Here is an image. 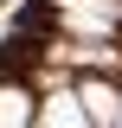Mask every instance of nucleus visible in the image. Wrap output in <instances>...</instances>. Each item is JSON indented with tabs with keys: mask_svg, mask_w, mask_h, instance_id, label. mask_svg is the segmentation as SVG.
Returning <instances> with one entry per match:
<instances>
[{
	"mask_svg": "<svg viewBox=\"0 0 122 128\" xmlns=\"http://www.w3.org/2000/svg\"><path fill=\"white\" fill-rule=\"evenodd\" d=\"M122 19V0H71L64 6V26L71 32H109Z\"/></svg>",
	"mask_w": 122,
	"mask_h": 128,
	"instance_id": "nucleus-1",
	"label": "nucleus"
},
{
	"mask_svg": "<svg viewBox=\"0 0 122 128\" xmlns=\"http://www.w3.org/2000/svg\"><path fill=\"white\" fill-rule=\"evenodd\" d=\"M45 128H90L84 96H51V102H45Z\"/></svg>",
	"mask_w": 122,
	"mask_h": 128,
	"instance_id": "nucleus-2",
	"label": "nucleus"
},
{
	"mask_svg": "<svg viewBox=\"0 0 122 128\" xmlns=\"http://www.w3.org/2000/svg\"><path fill=\"white\" fill-rule=\"evenodd\" d=\"M84 109H90V122H122V96L109 83H84Z\"/></svg>",
	"mask_w": 122,
	"mask_h": 128,
	"instance_id": "nucleus-3",
	"label": "nucleus"
},
{
	"mask_svg": "<svg viewBox=\"0 0 122 128\" xmlns=\"http://www.w3.org/2000/svg\"><path fill=\"white\" fill-rule=\"evenodd\" d=\"M26 109H32V96L19 83H0V128H26Z\"/></svg>",
	"mask_w": 122,
	"mask_h": 128,
	"instance_id": "nucleus-4",
	"label": "nucleus"
}]
</instances>
